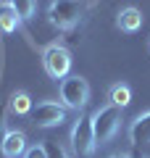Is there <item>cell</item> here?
Wrapping results in <instances>:
<instances>
[{
    "label": "cell",
    "mask_w": 150,
    "mask_h": 158,
    "mask_svg": "<svg viewBox=\"0 0 150 158\" xmlns=\"http://www.w3.org/2000/svg\"><path fill=\"white\" fill-rule=\"evenodd\" d=\"M90 121H92V132H95V140H98V145H106V142H111L113 137L119 135V129H121V108L116 106H100L98 111L90 116Z\"/></svg>",
    "instance_id": "obj_1"
},
{
    "label": "cell",
    "mask_w": 150,
    "mask_h": 158,
    "mask_svg": "<svg viewBox=\"0 0 150 158\" xmlns=\"http://www.w3.org/2000/svg\"><path fill=\"white\" fill-rule=\"evenodd\" d=\"M58 92H61V100L66 108L71 111H82L90 100V85L87 79H82L79 74H69L66 79H61V85H58Z\"/></svg>",
    "instance_id": "obj_2"
},
{
    "label": "cell",
    "mask_w": 150,
    "mask_h": 158,
    "mask_svg": "<svg viewBox=\"0 0 150 158\" xmlns=\"http://www.w3.org/2000/svg\"><path fill=\"white\" fill-rule=\"evenodd\" d=\"M82 0H53L50 3V24L58 29H63V32H69V29H74L79 24V19H82Z\"/></svg>",
    "instance_id": "obj_3"
},
{
    "label": "cell",
    "mask_w": 150,
    "mask_h": 158,
    "mask_svg": "<svg viewBox=\"0 0 150 158\" xmlns=\"http://www.w3.org/2000/svg\"><path fill=\"white\" fill-rule=\"evenodd\" d=\"M42 66H45V74H48L50 79H66L69 71H71V53H69V48L58 45V42H53V45H48L42 50Z\"/></svg>",
    "instance_id": "obj_4"
},
{
    "label": "cell",
    "mask_w": 150,
    "mask_h": 158,
    "mask_svg": "<svg viewBox=\"0 0 150 158\" xmlns=\"http://www.w3.org/2000/svg\"><path fill=\"white\" fill-rule=\"evenodd\" d=\"M71 148H74V153L82 156V158L95 156V150H98V140H95L90 116H79L77 121H74V127H71Z\"/></svg>",
    "instance_id": "obj_5"
},
{
    "label": "cell",
    "mask_w": 150,
    "mask_h": 158,
    "mask_svg": "<svg viewBox=\"0 0 150 158\" xmlns=\"http://www.w3.org/2000/svg\"><path fill=\"white\" fill-rule=\"evenodd\" d=\"M66 111L69 108L63 103L56 100H42L32 108V124L40 129H50V127H61L66 121Z\"/></svg>",
    "instance_id": "obj_6"
},
{
    "label": "cell",
    "mask_w": 150,
    "mask_h": 158,
    "mask_svg": "<svg viewBox=\"0 0 150 158\" xmlns=\"http://www.w3.org/2000/svg\"><path fill=\"white\" fill-rule=\"evenodd\" d=\"M0 153L3 158H21L27 153V135L21 129H6L0 140Z\"/></svg>",
    "instance_id": "obj_7"
},
{
    "label": "cell",
    "mask_w": 150,
    "mask_h": 158,
    "mask_svg": "<svg viewBox=\"0 0 150 158\" xmlns=\"http://www.w3.org/2000/svg\"><path fill=\"white\" fill-rule=\"evenodd\" d=\"M129 142L134 148H140V150L150 142V108L142 111V113H137L134 121L129 124Z\"/></svg>",
    "instance_id": "obj_8"
},
{
    "label": "cell",
    "mask_w": 150,
    "mask_h": 158,
    "mask_svg": "<svg viewBox=\"0 0 150 158\" xmlns=\"http://www.w3.org/2000/svg\"><path fill=\"white\" fill-rule=\"evenodd\" d=\"M116 27L121 29V32H127V34H134V32H140L142 29V13L137 11V8H121L119 11V16H116Z\"/></svg>",
    "instance_id": "obj_9"
},
{
    "label": "cell",
    "mask_w": 150,
    "mask_h": 158,
    "mask_svg": "<svg viewBox=\"0 0 150 158\" xmlns=\"http://www.w3.org/2000/svg\"><path fill=\"white\" fill-rule=\"evenodd\" d=\"M21 29V16L16 13V8L11 3H0V32L3 34H13Z\"/></svg>",
    "instance_id": "obj_10"
},
{
    "label": "cell",
    "mask_w": 150,
    "mask_h": 158,
    "mask_svg": "<svg viewBox=\"0 0 150 158\" xmlns=\"http://www.w3.org/2000/svg\"><path fill=\"white\" fill-rule=\"evenodd\" d=\"M11 111L16 113V116H27V113H32V98H29V92H24V90H16L11 95Z\"/></svg>",
    "instance_id": "obj_11"
},
{
    "label": "cell",
    "mask_w": 150,
    "mask_h": 158,
    "mask_svg": "<svg viewBox=\"0 0 150 158\" xmlns=\"http://www.w3.org/2000/svg\"><path fill=\"white\" fill-rule=\"evenodd\" d=\"M108 100H111V106H116V108H127L129 103H132V90H129L127 85H113L111 87V92H108Z\"/></svg>",
    "instance_id": "obj_12"
},
{
    "label": "cell",
    "mask_w": 150,
    "mask_h": 158,
    "mask_svg": "<svg viewBox=\"0 0 150 158\" xmlns=\"http://www.w3.org/2000/svg\"><path fill=\"white\" fill-rule=\"evenodd\" d=\"M13 8H16V13L21 16V21H29V19L37 13V0H8Z\"/></svg>",
    "instance_id": "obj_13"
},
{
    "label": "cell",
    "mask_w": 150,
    "mask_h": 158,
    "mask_svg": "<svg viewBox=\"0 0 150 158\" xmlns=\"http://www.w3.org/2000/svg\"><path fill=\"white\" fill-rule=\"evenodd\" d=\"M21 158H48V145H42V142H37V145L27 148V153H24Z\"/></svg>",
    "instance_id": "obj_14"
},
{
    "label": "cell",
    "mask_w": 150,
    "mask_h": 158,
    "mask_svg": "<svg viewBox=\"0 0 150 158\" xmlns=\"http://www.w3.org/2000/svg\"><path fill=\"white\" fill-rule=\"evenodd\" d=\"M48 158H69V153L63 150L58 142H50L48 145Z\"/></svg>",
    "instance_id": "obj_15"
},
{
    "label": "cell",
    "mask_w": 150,
    "mask_h": 158,
    "mask_svg": "<svg viewBox=\"0 0 150 158\" xmlns=\"http://www.w3.org/2000/svg\"><path fill=\"white\" fill-rule=\"evenodd\" d=\"M108 158H132V156H124V153H113V156H108Z\"/></svg>",
    "instance_id": "obj_16"
},
{
    "label": "cell",
    "mask_w": 150,
    "mask_h": 158,
    "mask_svg": "<svg viewBox=\"0 0 150 158\" xmlns=\"http://www.w3.org/2000/svg\"><path fill=\"white\" fill-rule=\"evenodd\" d=\"M142 153H145V158H150V142H148V145L142 148Z\"/></svg>",
    "instance_id": "obj_17"
}]
</instances>
